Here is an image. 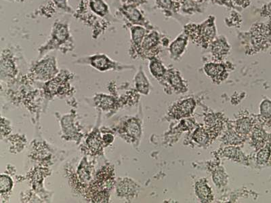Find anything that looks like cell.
<instances>
[{"label": "cell", "mask_w": 271, "mask_h": 203, "mask_svg": "<svg viewBox=\"0 0 271 203\" xmlns=\"http://www.w3.org/2000/svg\"><path fill=\"white\" fill-rule=\"evenodd\" d=\"M123 4H131L138 6L147 3V0H122Z\"/></svg>", "instance_id": "cell-28"}, {"label": "cell", "mask_w": 271, "mask_h": 203, "mask_svg": "<svg viewBox=\"0 0 271 203\" xmlns=\"http://www.w3.org/2000/svg\"><path fill=\"white\" fill-rule=\"evenodd\" d=\"M113 101L112 100L110 97H105V98L102 99L101 101V107H104V108H109V107H111L112 105H113Z\"/></svg>", "instance_id": "cell-29"}, {"label": "cell", "mask_w": 271, "mask_h": 203, "mask_svg": "<svg viewBox=\"0 0 271 203\" xmlns=\"http://www.w3.org/2000/svg\"><path fill=\"white\" fill-rule=\"evenodd\" d=\"M136 86L138 90L144 94H147L149 92V84L145 73L142 68L140 69L135 77Z\"/></svg>", "instance_id": "cell-16"}, {"label": "cell", "mask_w": 271, "mask_h": 203, "mask_svg": "<svg viewBox=\"0 0 271 203\" xmlns=\"http://www.w3.org/2000/svg\"><path fill=\"white\" fill-rule=\"evenodd\" d=\"M129 28H130L131 44H132L131 48L133 51L139 54L144 38L151 30L145 28V27L139 26V25H132V26H129Z\"/></svg>", "instance_id": "cell-8"}, {"label": "cell", "mask_w": 271, "mask_h": 203, "mask_svg": "<svg viewBox=\"0 0 271 203\" xmlns=\"http://www.w3.org/2000/svg\"><path fill=\"white\" fill-rule=\"evenodd\" d=\"M253 127V123L249 118H243L239 120L237 124V132L240 135H246L248 134Z\"/></svg>", "instance_id": "cell-19"}, {"label": "cell", "mask_w": 271, "mask_h": 203, "mask_svg": "<svg viewBox=\"0 0 271 203\" xmlns=\"http://www.w3.org/2000/svg\"><path fill=\"white\" fill-rule=\"evenodd\" d=\"M88 143L91 150L96 152L98 151L99 147L101 146L100 138H99L98 135L93 134L88 139Z\"/></svg>", "instance_id": "cell-26"}, {"label": "cell", "mask_w": 271, "mask_h": 203, "mask_svg": "<svg viewBox=\"0 0 271 203\" xmlns=\"http://www.w3.org/2000/svg\"><path fill=\"white\" fill-rule=\"evenodd\" d=\"M12 52L9 49L4 50L1 57V71L2 75L14 76L16 73L15 63Z\"/></svg>", "instance_id": "cell-9"}, {"label": "cell", "mask_w": 271, "mask_h": 203, "mask_svg": "<svg viewBox=\"0 0 271 203\" xmlns=\"http://www.w3.org/2000/svg\"><path fill=\"white\" fill-rule=\"evenodd\" d=\"M87 5L90 11L98 17L105 19L107 22H117V19L112 14L109 6L105 0H87Z\"/></svg>", "instance_id": "cell-6"}, {"label": "cell", "mask_w": 271, "mask_h": 203, "mask_svg": "<svg viewBox=\"0 0 271 203\" xmlns=\"http://www.w3.org/2000/svg\"><path fill=\"white\" fill-rule=\"evenodd\" d=\"M160 37L156 31H149L142 42L139 56L151 59L158 53Z\"/></svg>", "instance_id": "cell-5"}, {"label": "cell", "mask_w": 271, "mask_h": 203, "mask_svg": "<svg viewBox=\"0 0 271 203\" xmlns=\"http://www.w3.org/2000/svg\"><path fill=\"white\" fill-rule=\"evenodd\" d=\"M157 6L161 10L168 11L175 8L173 0H156Z\"/></svg>", "instance_id": "cell-27"}, {"label": "cell", "mask_w": 271, "mask_h": 203, "mask_svg": "<svg viewBox=\"0 0 271 203\" xmlns=\"http://www.w3.org/2000/svg\"><path fill=\"white\" fill-rule=\"evenodd\" d=\"M187 36L192 38L194 41L199 44H207L209 42L215 40L217 34L215 20L213 17H209L205 22L200 25H190L185 28Z\"/></svg>", "instance_id": "cell-2"}, {"label": "cell", "mask_w": 271, "mask_h": 203, "mask_svg": "<svg viewBox=\"0 0 271 203\" xmlns=\"http://www.w3.org/2000/svg\"><path fill=\"white\" fill-rule=\"evenodd\" d=\"M169 81L171 85L177 90H182L185 88L183 82L182 81L181 77L178 74L171 73L169 76Z\"/></svg>", "instance_id": "cell-24"}, {"label": "cell", "mask_w": 271, "mask_h": 203, "mask_svg": "<svg viewBox=\"0 0 271 203\" xmlns=\"http://www.w3.org/2000/svg\"><path fill=\"white\" fill-rule=\"evenodd\" d=\"M260 112L262 118L270 122L271 120V101L270 99H265L262 101L260 105Z\"/></svg>", "instance_id": "cell-20"}, {"label": "cell", "mask_w": 271, "mask_h": 203, "mask_svg": "<svg viewBox=\"0 0 271 203\" xmlns=\"http://www.w3.org/2000/svg\"><path fill=\"white\" fill-rule=\"evenodd\" d=\"M79 62L86 63L101 71L111 70V69H121L124 68V65L111 60L105 54H96L94 56L80 59Z\"/></svg>", "instance_id": "cell-4"}, {"label": "cell", "mask_w": 271, "mask_h": 203, "mask_svg": "<svg viewBox=\"0 0 271 203\" xmlns=\"http://www.w3.org/2000/svg\"><path fill=\"white\" fill-rule=\"evenodd\" d=\"M204 71L209 77H221L225 71V67L223 65L208 63L205 65Z\"/></svg>", "instance_id": "cell-17"}, {"label": "cell", "mask_w": 271, "mask_h": 203, "mask_svg": "<svg viewBox=\"0 0 271 203\" xmlns=\"http://www.w3.org/2000/svg\"><path fill=\"white\" fill-rule=\"evenodd\" d=\"M119 12L128 21V27L132 25H139L145 27L149 30H151L152 29V25L144 16L143 12L139 9L138 6L122 4V5L119 8Z\"/></svg>", "instance_id": "cell-3"}, {"label": "cell", "mask_w": 271, "mask_h": 203, "mask_svg": "<svg viewBox=\"0 0 271 203\" xmlns=\"http://www.w3.org/2000/svg\"><path fill=\"white\" fill-rule=\"evenodd\" d=\"M270 122H271V120H270Z\"/></svg>", "instance_id": "cell-32"}, {"label": "cell", "mask_w": 271, "mask_h": 203, "mask_svg": "<svg viewBox=\"0 0 271 203\" xmlns=\"http://www.w3.org/2000/svg\"><path fill=\"white\" fill-rule=\"evenodd\" d=\"M73 48L74 40L69 21L58 19L53 23L49 38L45 44L41 46L39 51L42 56L51 50H59L65 52Z\"/></svg>", "instance_id": "cell-1"}, {"label": "cell", "mask_w": 271, "mask_h": 203, "mask_svg": "<svg viewBox=\"0 0 271 203\" xmlns=\"http://www.w3.org/2000/svg\"><path fill=\"white\" fill-rule=\"evenodd\" d=\"M12 179L6 175H2L1 179H0V190H1L2 193L4 192H7L12 189Z\"/></svg>", "instance_id": "cell-25"}, {"label": "cell", "mask_w": 271, "mask_h": 203, "mask_svg": "<svg viewBox=\"0 0 271 203\" xmlns=\"http://www.w3.org/2000/svg\"><path fill=\"white\" fill-rule=\"evenodd\" d=\"M196 194L202 202H211L213 199L211 189L204 181H200L196 183Z\"/></svg>", "instance_id": "cell-13"}, {"label": "cell", "mask_w": 271, "mask_h": 203, "mask_svg": "<svg viewBox=\"0 0 271 203\" xmlns=\"http://www.w3.org/2000/svg\"><path fill=\"white\" fill-rule=\"evenodd\" d=\"M196 102L192 99H188L179 103L173 109V116L176 118H181L190 115L194 110Z\"/></svg>", "instance_id": "cell-11"}, {"label": "cell", "mask_w": 271, "mask_h": 203, "mask_svg": "<svg viewBox=\"0 0 271 203\" xmlns=\"http://www.w3.org/2000/svg\"><path fill=\"white\" fill-rule=\"evenodd\" d=\"M188 37L185 34L180 35L169 45V53L171 58L179 59L183 54L188 44Z\"/></svg>", "instance_id": "cell-10"}, {"label": "cell", "mask_w": 271, "mask_h": 203, "mask_svg": "<svg viewBox=\"0 0 271 203\" xmlns=\"http://www.w3.org/2000/svg\"><path fill=\"white\" fill-rule=\"evenodd\" d=\"M149 69L152 75L157 78H162L166 73V69L164 65L156 57H152L149 63Z\"/></svg>", "instance_id": "cell-14"}, {"label": "cell", "mask_w": 271, "mask_h": 203, "mask_svg": "<svg viewBox=\"0 0 271 203\" xmlns=\"http://www.w3.org/2000/svg\"><path fill=\"white\" fill-rule=\"evenodd\" d=\"M229 45L224 37H220L211 43V52L218 59H222L229 51Z\"/></svg>", "instance_id": "cell-12"}, {"label": "cell", "mask_w": 271, "mask_h": 203, "mask_svg": "<svg viewBox=\"0 0 271 203\" xmlns=\"http://www.w3.org/2000/svg\"><path fill=\"white\" fill-rule=\"evenodd\" d=\"M126 131L131 137H137L141 133V127L134 120H131L127 124Z\"/></svg>", "instance_id": "cell-23"}, {"label": "cell", "mask_w": 271, "mask_h": 203, "mask_svg": "<svg viewBox=\"0 0 271 203\" xmlns=\"http://www.w3.org/2000/svg\"><path fill=\"white\" fill-rule=\"evenodd\" d=\"M53 4L59 10L65 12V13L74 14L75 11L71 6L69 5V0H52Z\"/></svg>", "instance_id": "cell-22"}, {"label": "cell", "mask_w": 271, "mask_h": 203, "mask_svg": "<svg viewBox=\"0 0 271 203\" xmlns=\"http://www.w3.org/2000/svg\"><path fill=\"white\" fill-rule=\"evenodd\" d=\"M8 1L15 2H25L26 1H28V0H8Z\"/></svg>", "instance_id": "cell-31"}, {"label": "cell", "mask_w": 271, "mask_h": 203, "mask_svg": "<svg viewBox=\"0 0 271 203\" xmlns=\"http://www.w3.org/2000/svg\"><path fill=\"white\" fill-rule=\"evenodd\" d=\"M209 136V133L207 131L205 130L203 128H198L192 135L194 140L202 145L206 144L208 142Z\"/></svg>", "instance_id": "cell-21"}, {"label": "cell", "mask_w": 271, "mask_h": 203, "mask_svg": "<svg viewBox=\"0 0 271 203\" xmlns=\"http://www.w3.org/2000/svg\"><path fill=\"white\" fill-rule=\"evenodd\" d=\"M103 140L105 143H110L113 141V135H106L103 137Z\"/></svg>", "instance_id": "cell-30"}, {"label": "cell", "mask_w": 271, "mask_h": 203, "mask_svg": "<svg viewBox=\"0 0 271 203\" xmlns=\"http://www.w3.org/2000/svg\"><path fill=\"white\" fill-rule=\"evenodd\" d=\"M271 156V144L267 143L260 150L257 154V162L259 164H265L269 160Z\"/></svg>", "instance_id": "cell-18"}, {"label": "cell", "mask_w": 271, "mask_h": 203, "mask_svg": "<svg viewBox=\"0 0 271 203\" xmlns=\"http://www.w3.org/2000/svg\"><path fill=\"white\" fill-rule=\"evenodd\" d=\"M251 141L256 150H260L268 143V135L263 130H256L253 133Z\"/></svg>", "instance_id": "cell-15"}, {"label": "cell", "mask_w": 271, "mask_h": 203, "mask_svg": "<svg viewBox=\"0 0 271 203\" xmlns=\"http://www.w3.org/2000/svg\"><path fill=\"white\" fill-rule=\"evenodd\" d=\"M33 72L42 79H48L53 77V76L58 72L56 60L53 57L42 59L34 67Z\"/></svg>", "instance_id": "cell-7"}]
</instances>
